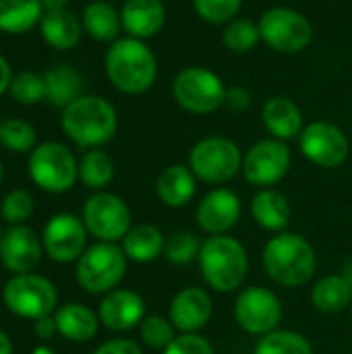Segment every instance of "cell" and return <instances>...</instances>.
<instances>
[{
	"label": "cell",
	"mask_w": 352,
	"mask_h": 354,
	"mask_svg": "<svg viewBox=\"0 0 352 354\" xmlns=\"http://www.w3.org/2000/svg\"><path fill=\"white\" fill-rule=\"evenodd\" d=\"M261 122L266 131L274 139H280V141L295 139L305 129V120H303V112L299 104L286 95H274L263 104Z\"/></svg>",
	"instance_id": "44dd1931"
},
{
	"label": "cell",
	"mask_w": 352,
	"mask_h": 354,
	"mask_svg": "<svg viewBox=\"0 0 352 354\" xmlns=\"http://www.w3.org/2000/svg\"><path fill=\"white\" fill-rule=\"evenodd\" d=\"M0 183H2V162H0Z\"/></svg>",
	"instance_id": "c3c4849f"
},
{
	"label": "cell",
	"mask_w": 352,
	"mask_h": 354,
	"mask_svg": "<svg viewBox=\"0 0 352 354\" xmlns=\"http://www.w3.org/2000/svg\"><path fill=\"white\" fill-rule=\"evenodd\" d=\"M351 354H352V353H351Z\"/></svg>",
	"instance_id": "816d5d0a"
},
{
	"label": "cell",
	"mask_w": 352,
	"mask_h": 354,
	"mask_svg": "<svg viewBox=\"0 0 352 354\" xmlns=\"http://www.w3.org/2000/svg\"><path fill=\"white\" fill-rule=\"evenodd\" d=\"M145 315L147 313L143 297L129 288H114L112 292L104 295L98 307L100 324L112 332H129L133 328H139Z\"/></svg>",
	"instance_id": "d6986e66"
},
{
	"label": "cell",
	"mask_w": 352,
	"mask_h": 354,
	"mask_svg": "<svg viewBox=\"0 0 352 354\" xmlns=\"http://www.w3.org/2000/svg\"><path fill=\"white\" fill-rule=\"evenodd\" d=\"M253 354H313V346L299 332L274 330L259 338Z\"/></svg>",
	"instance_id": "1f68e13d"
},
{
	"label": "cell",
	"mask_w": 352,
	"mask_h": 354,
	"mask_svg": "<svg viewBox=\"0 0 352 354\" xmlns=\"http://www.w3.org/2000/svg\"><path fill=\"white\" fill-rule=\"evenodd\" d=\"M83 224L100 243H116L133 228V216L122 197L98 191L83 205Z\"/></svg>",
	"instance_id": "8fae6325"
},
{
	"label": "cell",
	"mask_w": 352,
	"mask_h": 354,
	"mask_svg": "<svg viewBox=\"0 0 352 354\" xmlns=\"http://www.w3.org/2000/svg\"><path fill=\"white\" fill-rule=\"evenodd\" d=\"M81 25L83 31L95 39V41H116L118 33L122 31V21H120V10L114 8L106 0H93L85 4L81 12Z\"/></svg>",
	"instance_id": "484cf974"
},
{
	"label": "cell",
	"mask_w": 352,
	"mask_h": 354,
	"mask_svg": "<svg viewBox=\"0 0 352 354\" xmlns=\"http://www.w3.org/2000/svg\"><path fill=\"white\" fill-rule=\"evenodd\" d=\"M33 207H35L33 195L25 189H15V191L6 193V197L2 199L0 216L4 222H8V226H15V224H23L27 218H31Z\"/></svg>",
	"instance_id": "f35d334b"
},
{
	"label": "cell",
	"mask_w": 352,
	"mask_h": 354,
	"mask_svg": "<svg viewBox=\"0 0 352 354\" xmlns=\"http://www.w3.org/2000/svg\"><path fill=\"white\" fill-rule=\"evenodd\" d=\"M0 145L15 153H31L37 147V131L23 118H6L0 122Z\"/></svg>",
	"instance_id": "d6a6232c"
},
{
	"label": "cell",
	"mask_w": 352,
	"mask_h": 354,
	"mask_svg": "<svg viewBox=\"0 0 352 354\" xmlns=\"http://www.w3.org/2000/svg\"><path fill=\"white\" fill-rule=\"evenodd\" d=\"M166 236L154 224H137L122 239V251L127 259L135 263H151L164 255Z\"/></svg>",
	"instance_id": "4316f807"
},
{
	"label": "cell",
	"mask_w": 352,
	"mask_h": 354,
	"mask_svg": "<svg viewBox=\"0 0 352 354\" xmlns=\"http://www.w3.org/2000/svg\"><path fill=\"white\" fill-rule=\"evenodd\" d=\"M351 313H352V303H351Z\"/></svg>",
	"instance_id": "681fc988"
},
{
	"label": "cell",
	"mask_w": 352,
	"mask_h": 354,
	"mask_svg": "<svg viewBox=\"0 0 352 354\" xmlns=\"http://www.w3.org/2000/svg\"><path fill=\"white\" fill-rule=\"evenodd\" d=\"M39 35L41 39L58 52H68L73 50L81 35H83V25H81V17H77L73 10L62 8V10H50L44 12L39 25Z\"/></svg>",
	"instance_id": "7402d4cb"
},
{
	"label": "cell",
	"mask_w": 352,
	"mask_h": 354,
	"mask_svg": "<svg viewBox=\"0 0 352 354\" xmlns=\"http://www.w3.org/2000/svg\"><path fill=\"white\" fill-rule=\"evenodd\" d=\"M0 122H2V118H0Z\"/></svg>",
	"instance_id": "f907efd6"
},
{
	"label": "cell",
	"mask_w": 352,
	"mask_h": 354,
	"mask_svg": "<svg viewBox=\"0 0 352 354\" xmlns=\"http://www.w3.org/2000/svg\"><path fill=\"white\" fill-rule=\"evenodd\" d=\"M122 31L135 39L156 37L166 23V6L162 0H124L120 6Z\"/></svg>",
	"instance_id": "ffe728a7"
},
{
	"label": "cell",
	"mask_w": 352,
	"mask_h": 354,
	"mask_svg": "<svg viewBox=\"0 0 352 354\" xmlns=\"http://www.w3.org/2000/svg\"><path fill=\"white\" fill-rule=\"evenodd\" d=\"M311 303L322 313H340L352 303V282L344 276H324L311 288Z\"/></svg>",
	"instance_id": "f546056e"
},
{
	"label": "cell",
	"mask_w": 352,
	"mask_h": 354,
	"mask_svg": "<svg viewBox=\"0 0 352 354\" xmlns=\"http://www.w3.org/2000/svg\"><path fill=\"white\" fill-rule=\"evenodd\" d=\"M214 315V301L201 286L178 290L168 307V319L178 334H199Z\"/></svg>",
	"instance_id": "ac0fdd59"
},
{
	"label": "cell",
	"mask_w": 352,
	"mask_h": 354,
	"mask_svg": "<svg viewBox=\"0 0 352 354\" xmlns=\"http://www.w3.org/2000/svg\"><path fill=\"white\" fill-rule=\"evenodd\" d=\"M31 354H56V353H54L52 348H48V346H35Z\"/></svg>",
	"instance_id": "7dc6e473"
},
{
	"label": "cell",
	"mask_w": 352,
	"mask_h": 354,
	"mask_svg": "<svg viewBox=\"0 0 352 354\" xmlns=\"http://www.w3.org/2000/svg\"><path fill=\"white\" fill-rule=\"evenodd\" d=\"M6 309L25 319H39L56 311L58 295L54 284L37 274H17L2 288Z\"/></svg>",
	"instance_id": "30bf717a"
},
{
	"label": "cell",
	"mask_w": 352,
	"mask_h": 354,
	"mask_svg": "<svg viewBox=\"0 0 352 354\" xmlns=\"http://www.w3.org/2000/svg\"><path fill=\"white\" fill-rule=\"evenodd\" d=\"M241 199L230 189L210 191L195 209V222L207 236L228 234L241 218Z\"/></svg>",
	"instance_id": "e0dca14e"
},
{
	"label": "cell",
	"mask_w": 352,
	"mask_h": 354,
	"mask_svg": "<svg viewBox=\"0 0 352 354\" xmlns=\"http://www.w3.org/2000/svg\"><path fill=\"white\" fill-rule=\"evenodd\" d=\"M301 153L319 168H338L351 156V141L346 133L328 120L305 124L299 135Z\"/></svg>",
	"instance_id": "5bb4252c"
},
{
	"label": "cell",
	"mask_w": 352,
	"mask_h": 354,
	"mask_svg": "<svg viewBox=\"0 0 352 354\" xmlns=\"http://www.w3.org/2000/svg\"><path fill=\"white\" fill-rule=\"evenodd\" d=\"M195 191H197V176L185 164H172L164 168L156 180L158 199L172 209L185 207L195 197Z\"/></svg>",
	"instance_id": "603a6c76"
},
{
	"label": "cell",
	"mask_w": 352,
	"mask_h": 354,
	"mask_svg": "<svg viewBox=\"0 0 352 354\" xmlns=\"http://www.w3.org/2000/svg\"><path fill=\"white\" fill-rule=\"evenodd\" d=\"M127 255L116 243H95L77 261V282L89 295L112 292L127 274Z\"/></svg>",
	"instance_id": "5b68a950"
},
{
	"label": "cell",
	"mask_w": 352,
	"mask_h": 354,
	"mask_svg": "<svg viewBox=\"0 0 352 354\" xmlns=\"http://www.w3.org/2000/svg\"><path fill=\"white\" fill-rule=\"evenodd\" d=\"M201 239L195 232L189 230H180L174 232L168 241H166V249H164V257L174 263V266H189L191 261H195L199 257L201 251Z\"/></svg>",
	"instance_id": "d590c367"
},
{
	"label": "cell",
	"mask_w": 352,
	"mask_h": 354,
	"mask_svg": "<svg viewBox=\"0 0 352 354\" xmlns=\"http://www.w3.org/2000/svg\"><path fill=\"white\" fill-rule=\"evenodd\" d=\"M93 354H143L141 346L133 340L127 338H116V340H108L104 344H100Z\"/></svg>",
	"instance_id": "b9f144b4"
},
{
	"label": "cell",
	"mask_w": 352,
	"mask_h": 354,
	"mask_svg": "<svg viewBox=\"0 0 352 354\" xmlns=\"http://www.w3.org/2000/svg\"><path fill=\"white\" fill-rule=\"evenodd\" d=\"M224 106L237 114L245 112L251 106V91L243 85H232L226 87V95H224Z\"/></svg>",
	"instance_id": "60d3db41"
},
{
	"label": "cell",
	"mask_w": 352,
	"mask_h": 354,
	"mask_svg": "<svg viewBox=\"0 0 352 354\" xmlns=\"http://www.w3.org/2000/svg\"><path fill=\"white\" fill-rule=\"evenodd\" d=\"M261 41L259 25L249 19H234L222 31V44L234 54L251 52Z\"/></svg>",
	"instance_id": "836d02e7"
},
{
	"label": "cell",
	"mask_w": 352,
	"mask_h": 354,
	"mask_svg": "<svg viewBox=\"0 0 352 354\" xmlns=\"http://www.w3.org/2000/svg\"><path fill=\"white\" fill-rule=\"evenodd\" d=\"M226 85L220 75L205 66H187L172 81L174 102L191 114H212L224 106Z\"/></svg>",
	"instance_id": "ba28073f"
},
{
	"label": "cell",
	"mask_w": 352,
	"mask_h": 354,
	"mask_svg": "<svg viewBox=\"0 0 352 354\" xmlns=\"http://www.w3.org/2000/svg\"><path fill=\"white\" fill-rule=\"evenodd\" d=\"M139 338L145 346L164 351L176 338V330L164 315H145V319L139 324Z\"/></svg>",
	"instance_id": "8d00e7d4"
},
{
	"label": "cell",
	"mask_w": 352,
	"mask_h": 354,
	"mask_svg": "<svg viewBox=\"0 0 352 354\" xmlns=\"http://www.w3.org/2000/svg\"><path fill=\"white\" fill-rule=\"evenodd\" d=\"M27 172L41 191L66 193L79 178V162L64 143L44 141L29 153Z\"/></svg>",
	"instance_id": "8992f818"
},
{
	"label": "cell",
	"mask_w": 352,
	"mask_h": 354,
	"mask_svg": "<svg viewBox=\"0 0 352 354\" xmlns=\"http://www.w3.org/2000/svg\"><path fill=\"white\" fill-rule=\"evenodd\" d=\"M87 228L83 218L73 214H56L52 216L41 234L44 253L56 263H73L87 249Z\"/></svg>",
	"instance_id": "9a60e30c"
},
{
	"label": "cell",
	"mask_w": 352,
	"mask_h": 354,
	"mask_svg": "<svg viewBox=\"0 0 352 354\" xmlns=\"http://www.w3.org/2000/svg\"><path fill=\"white\" fill-rule=\"evenodd\" d=\"M44 6L39 0H0V31L23 35L39 25Z\"/></svg>",
	"instance_id": "f1b7e54d"
},
{
	"label": "cell",
	"mask_w": 352,
	"mask_h": 354,
	"mask_svg": "<svg viewBox=\"0 0 352 354\" xmlns=\"http://www.w3.org/2000/svg\"><path fill=\"white\" fill-rule=\"evenodd\" d=\"M46 100L56 108H66L83 95V77L68 64H58L46 71Z\"/></svg>",
	"instance_id": "83f0119b"
},
{
	"label": "cell",
	"mask_w": 352,
	"mask_h": 354,
	"mask_svg": "<svg viewBox=\"0 0 352 354\" xmlns=\"http://www.w3.org/2000/svg\"><path fill=\"white\" fill-rule=\"evenodd\" d=\"M197 263H199L203 282L212 290L222 292V295L239 290L249 272L247 249L239 239L230 234L207 236L201 243Z\"/></svg>",
	"instance_id": "277c9868"
},
{
	"label": "cell",
	"mask_w": 352,
	"mask_h": 354,
	"mask_svg": "<svg viewBox=\"0 0 352 354\" xmlns=\"http://www.w3.org/2000/svg\"><path fill=\"white\" fill-rule=\"evenodd\" d=\"M33 332L39 340H52L54 334H58V328H56V322L52 315H46V317H39L33 322Z\"/></svg>",
	"instance_id": "7bdbcfd3"
},
{
	"label": "cell",
	"mask_w": 352,
	"mask_h": 354,
	"mask_svg": "<svg viewBox=\"0 0 352 354\" xmlns=\"http://www.w3.org/2000/svg\"><path fill=\"white\" fill-rule=\"evenodd\" d=\"M60 127L79 147L95 149L114 139L118 131V114L106 97L83 93L62 108Z\"/></svg>",
	"instance_id": "7a4b0ae2"
},
{
	"label": "cell",
	"mask_w": 352,
	"mask_h": 354,
	"mask_svg": "<svg viewBox=\"0 0 352 354\" xmlns=\"http://www.w3.org/2000/svg\"><path fill=\"white\" fill-rule=\"evenodd\" d=\"M261 41L280 54H299L313 39L311 21L297 8L272 6L259 19Z\"/></svg>",
	"instance_id": "9c48e42d"
},
{
	"label": "cell",
	"mask_w": 352,
	"mask_h": 354,
	"mask_svg": "<svg viewBox=\"0 0 352 354\" xmlns=\"http://www.w3.org/2000/svg\"><path fill=\"white\" fill-rule=\"evenodd\" d=\"M162 354H216L214 344L201 334H178Z\"/></svg>",
	"instance_id": "ab89813d"
},
{
	"label": "cell",
	"mask_w": 352,
	"mask_h": 354,
	"mask_svg": "<svg viewBox=\"0 0 352 354\" xmlns=\"http://www.w3.org/2000/svg\"><path fill=\"white\" fill-rule=\"evenodd\" d=\"M104 68L110 83L127 95L145 93L158 79V58L154 50L143 39L129 35L110 44Z\"/></svg>",
	"instance_id": "6da1fadb"
},
{
	"label": "cell",
	"mask_w": 352,
	"mask_h": 354,
	"mask_svg": "<svg viewBox=\"0 0 352 354\" xmlns=\"http://www.w3.org/2000/svg\"><path fill=\"white\" fill-rule=\"evenodd\" d=\"M114 178V162L112 158L95 147V149H87L83 153V158L79 160V180L93 191H102L106 189Z\"/></svg>",
	"instance_id": "4dcf8cb0"
},
{
	"label": "cell",
	"mask_w": 352,
	"mask_h": 354,
	"mask_svg": "<svg viewBox=\"0 0 352 354\" xmlns=\"http://www.w3.org/2000/svg\"><path fill=\"white\" fill-rule=\"evenodd\" d=\"M58 334L71 342H89L100 330V317L81 303H66L54 311Z\"/></svg>",
	"instance_id": "cb8c5ba5"
},
{
	"label": "cell",
	"mask_w": 352,
	"mask_h": 354,
	"mask_svg": "<svg viewBox=\"0 0 352 354\" xmlns=\"http://www.w3.org/2000/svg\"><path fill=\"white\" fill-rule=\"evenodd\" d=\"M41 6H44V12H50V10H62L68 6V0H39Z\"/></svg>",
	"instance_id": "f6af8a7d"
},
{
	"label": "cell",
	"mask_w": 352,
	"mask_h": 354,
	"mask_svg": "<svg viewBox=\"0 0 352 354\" xmlns=\"http://www.w3.org/2000/svg\"><path fill=\"white\" fill-rule=\"evenodd\" d=\"M261 261L270 280L284 288H299L307 284L317 266L313 245L305 236L286 230L266 243Z\"/></svg>",
	"instance_id": "3957f363"
},
{
	"label": "cell",
	"mask_w": 352,
	"mask_h": 354,
	"mask_svg": "<svg viewBox=\"0 0 352 354\" xmlns=\"http://www.w3.org/2000/svg\"><path fill=\"white\" fill-rule=\"evenodd\" d=\"M10 81H12V71H10V64L8 60L0 54V95H4L10 87Z\"/></svg>",
	"instance_id": "ee69618b"
},
{
	"label": "cell",
	"mask_w": 352,
	"mask_h": 354,
	"mask_svg": "<svg viewBox=\"0 0 352 354\" xmlns=\"http://www.w3.org/2000/svg\"><path fill=\"white\" fill-rule=\"evenodd\" d=\"M0 354H12V342L2 330H0Z\"/></svg>",
	"instance_id": "bcb514c9"
},
{
	"label": "cell",
	"mask_w": 352,
	"mask_h": 354,
	"mask_svg": "<svg viewBox=\"0 0 352 354\" xmlns=\"http://www.w3.org/2000/svg\"><path fill=\"white\" fill-rule=\"evenodd\" d=\"M251 216L268 232H284L290 222V203L276 189H261L251 201Z\"/></svg>",
	"instance_id": "d4e9b609"
},
{
	"label": "cell",
	"mask_w": 352,
	"mask_h": 354,
	"mask_svg": "<svg viewBox=\"0 0 352 354\" xmlns=\"http://www.w3.org/2000/svg\"><path fill=\"white\" fill-rule=\"evenodd\" d=\"M8 93L21 106H33V104L44 102L46 100V81H44V75L33 73V71H21V73L12 75Z\"/></svg>",
	"instance_id": "e575fe53"
},
{
	"label": "cell",
	"mask_w": 352,
	"mask_h": 354,
	"mask_svg": "<svg viewBox=\"0 0 352 354\" xmlns=\"http://www.w3.org/2000/svg\"><path fill=\"white\" fill-rule=\"evenodd\" d=\"M290 149L286 141L280 139H261L243 153V176L249 185L259 189H272L278 185L290 170Z\"/></svg>",
	"instance_id": "7c38bea8"
},
{
	"label": "cell",
	"mask_w": 352,
	"mask_h": 354,
	"mask_svg": "<svg viewBox=\"0 0 352 354\" xmlns=\"http://www.w3.org/2000/svg\"><path fill=\"white\" fill-rule=\"evenodd\" d=\"M189 168L205 185H224L243 168V153L228 137H205L189 151Z\"/></svg>",
	"instance_id": "52a82bcc"
},
{
	"label": "cell",
	"mask_w": 352,
	"mask_h": 354,
	"mask_svg": "<svg viewBox=\"0 0 352 354\" xmlns=\"http://www.w3.org/2000/svg\"><path fill=\"white\" fill-rule=\"evenodd\" d=\"M234 322L251 336H266L278 330L282 322V303L266 286H249L234 301Z\"/></svg>",
	"instance_id": "4fadbf2b"
},
{
	"label": "cell",
	"mask_w": 352,
	"mask_h": 354,
	"mask_svg": "<svg viewBox=\"0 0 352 354\" xmlns=\"http://www.w3.org/2000/svg\"><path fill=\"white\" fill-rule=\"evenodd\" d=\"M243 0H193L197 17L212 25H228L237 19Z\"/></svg>",
	"instance_id": "74e56055"
},
{
	"label": "cell",
	"mask_w": 352,
	"mask_h": 354,
	"mask_svg": "<svg viewBox=\"0 0 352 354\" xmlns=\"http://www.w3.org/2000/svg\"><path fill=\"white\" fill-rule=\"evenodd\" d=\"M41 253V239L23 224L8 226L0 236V261L15 276L31 274L39 266Z\"/></svg>",
	"instance_id": "2e32d148"
}]
</instances>
